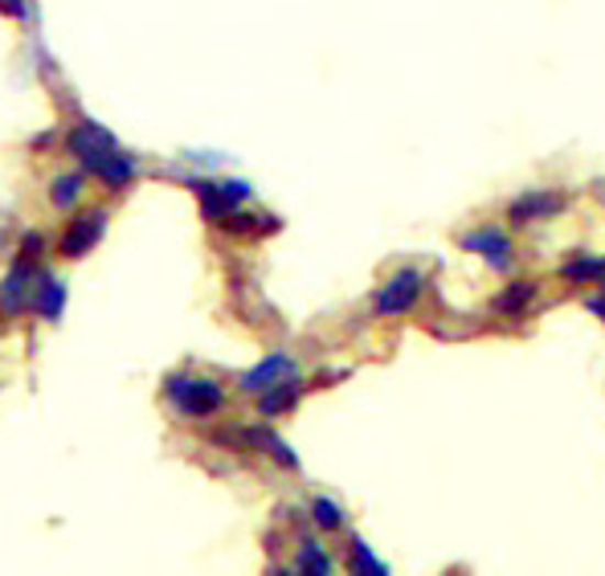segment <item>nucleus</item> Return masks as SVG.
Wrapping results in <instances>:
<instances>
[{"mask_svg":"<svg viewBox=\"0 0 605 576\" xmlns=\"http://www.w3.org/2000/svg\"><path fill=\"white\" fill-rule=\"evenodd\" d=\"M164 392L180 409V418H213V413L226 409V389L217 380H209V376L176 373L164 380Z\"/></svg>","mask_w":605,"mask_h":576,"instance_id":"f257e3e1","label":"nucleus"},{"mask_svg":"<svg viewBox=\"0 0 605 576\" xmlns=\"http://www.w3.org/2000/svg\"><path fill=\"white\" fill-rule=\"evenodd\" d=\"M421 290H426V274L414 270V266H405V270H397L385 287L376 290V303H373L376 315H385V319L409 315V311L418 307Z\"/></svg>","mask_w":605,"mask_h":576,"instance_id":"f03ea898","label":"nucleus"},{"mask_svg":"<svg viewBox=\"0 0 605 576\" xmlns=\"http://www.w3.org/2000/svg\"><path fill=\"white\" fill-rule=\"evenodd\" d=\"M193 192L201 197V209L209 221H226V217H233L238 204L250 201V185L245 180H205V176H197Z\"/></svg>","mask_w":605,"mask_h":576,"instance_id":"7ed1b4c3","label":"nucleus"},{"mask_svg":"<svg viewBox=\"0 0 605 576\" xmlns=\"http://www.w3.org/2000/svg\"><path fill=\"white\" fill-rule=\"evenodd\" d=\"M66 147L82 159V168H87V173H99L102 164L116 156V152H123V147H119L116 140L99 128V123H78V128L66 135Z\"/></svg>","mask_w":605,"mask_h":576,"instance_id":"20e7f679","label":"nucleus"},{"mask_svg":"<svg viewBox=\"0 0 605 576\" xmlns=\"http://www.w3.org/2000/svg\"><path fill=\"white\" fill-rule=\"evenodd\" d=\"M569 197L557 192V188H528L519 192L516 201L507 204V221L512 225H532V221H548V217H561Z\"/></svg>","mask_w":605,"mask_h":576,"instance_id":"39448f33","label":"nucleus"},{"mask_svg":"<svg viewBox=\"0 0 605 576\" xmlns=\"http://www.w3.org/2000/svg\"><path fill=\"white\" fill-rule=\"evenodd\" d=\"M33 254H21V258L9 266V274L0 278V311H25L33 303V278H37V266H33Z\"/></svg>","mask_w":605,"mask_h":576,"instance_id":"423d86ee","label":"nucleus"},{"mask_svg":"<svg viewBox=\"0 0 605 576\" xmlns=\"http://www.w3.org/2000/svg\"><path fill=\"white\" fill-rule=\"evenodd\" d=\"M462 250L479 254L491 270H512V262H516V245H512V237H507L504 230H495V225L462 233Z\"/></svg>","mask_w":605,"mask_h":576,"instance_id":"0eeeda50","label":"nucleus"},{"mask_svg":"<svg viewBox=\"0 0 605 576\" xmlns=\"http://www.w3.org/2000/svg\"><path fill=\"white\" fill-rule=\"evenodd\" d=\"M102 230H107V209H87V213H78L70 225H66L58 250L66 254V258H82L87 250H95Z\"/></svg>","mask_w":605,"mask_h":576,"instance_id":"6e6552de","label":"nucleus"},{"mask_svg":"<svg viewBox=\"0 0 605 576\" xmlns=\"http://www.w3.org/2000/svg\"><path fill=\"white\" fill-rule=\"evenodd\" d=\"M299 368H295V361H290L287 352H271L266 361H258L250 373H242V392H262L271 389V385H278V380H287V376H295Z\"/></svg>","mask_w":605,"mask_h":576,"instance_id":"1a4fd4ad","label":"nucleus"},{"mask_svg":"<svg viewBox=\"0 0 605 576\" xmlns=\"http://www.w3.org/2000/svg\"><path fill=\"white\" fill-rule=\"evenodd\" d=\"M299 397H302V380H299V373H295V376H287V380H278V385L258 392V413L262 418H278V413L295 409Z\"/></svg>","mask_w":605,"mask_h":576,"instance_id":"9d476101","label":"nucleus"},{"mask_svg":"<svg viewBox=\"0 0 605 576\" xmlns=\"http://www.w3.org/2000/svg\"><path fill=\"white\" fill-rule=\"evenodd\" d=\"M33 311L45 319H58L66 311V283H58L54 274H42V283H33Z\"/></svg>","mask_w":605,"mask_h":576,"instance_id":"9b49d317","label":"nucleus"},{"mask_svg":"<svg viewBox=\"0 0 605 576\" xmlns=\"http://www.w3.org/2000/svg\"><path fill=\"white\" fill-rule=\"evenodd\" d=\"M532 299H536L532 283H528V278H516V283H507V287L495 295V311H499V315H519Z\"/></svg>","mask_w":605,"mask_h":576,"instance_id":"f8f14e48","label":"nucleus"},{"mask_svg":"<svg viewBox=\"0 0 605 576\" xmlns=\"http://www.w3.org/2000/svg\"><path fill=\"white\" fill-rule=\"evenodd\" d=\"M95 176H99V180L111 188V192H119V188H128L131 180H135V159H131L128 152H116V156L107 159V164H102Z\"/></svg>","mask_w":605,"mask_h":576,"instance_id":"ddd939ff","label":"nucleus"},{"mask_svg":"<svg viewBox=\"0 0 605 576\" xmlns=\"http://www.w3.org/2000/svg\"><path fill=\"white\" fill-rule=\"evenodd\" d=\"M561 278H569V283H605V258L576 254L561 266Z\"/></svg>","mask_w":605,"mask_h":576,"instance_id":"4468645a","label":"nucleus"},{"mask_svg":"<svg viewBox=\"0 0 605 576\" xmlns=\"http://www.w3.org/2000/svg\"><path fill=\"white\" fill-rule=\"evenodd\" d=\"M82 173H62L54 176V185H50V201H54V209H74L78 204V197H82Z\"/></svg>","mask_w":605,"mask_h":576,"instance_id":"2eb2a0df","label":"nucleus"},{"mask_svg":"<svg viewBox=\"0 0 605 576\" xmlns=\"http://www.w3.org/2000/svg\"><path fill=\"white\" fill-rule=\"evenodd\" d=\"M295 568H302V573H319V576H328V573H332V556H323V552H319L316 540H302L299 556H295Z\"/></svg>","mask_w":605,"mask_h":576,"instance_id":"dca6fc26","label":"nucleus"},{"mask_svg":"<svg viewBox=\"0 0 605 576\" xmlns=\"http://www.w3.org/2000/svg\"><path fill=\"white\" fill-rule=\"evenodd\" d=\"M311 519H316L323 532H340V528H344V511H340V503L328 499V495H319L316 503H311Z\"/></svg>","mask_w":605,"mask_h":576,"instance_id":"f3484780","label":"nucleus"},{"mask_svg":"<svg viewBox=\"0 0 605 576\" xmlns=\"http://www.w3.org/2000/svg\"><path fill=\"white\" fill-rule=\"evenodd\" d=\"M352 573H369V576H385L389 568L376 561L373 552H369V544H364L361 535L352 540Z\"/></svg>","mask_w":605,"mask_h":576,"instance_id":"a211bd4d","label":"nucleus"},{"mask_svg":"<svg viewBox=\"0 0 605 576\" xmlns=\"http://www.w3.org/2000/svg\"><path fill=\"white\" fill-rule=\"evenodd\" d=\"M262 450H271L274 458L283 462V466H287V470H299V458H295V450H290L287 442H283V437H278V433H271V430H266V442H262Z\"/></svg>","mask_w":605,"mask_h":576,"instance_id":"6ab92c4d","label":"nucleus"},{"mask_svg":"<svg viewBox=\"0 0 605 576\" xmlns=\"http://www.w3.org/2000/svg\"><path fill=\"white\" fill-rule=\"evenodd\" d=\"M585 307H590L593 315H597V319H602V323H605V295H593V299H590V303H585Z\"/></svg>","mask_w":605,"mask_h":576,"instance_id":"aec40b11","label":"nucleus"}]
</instances>
